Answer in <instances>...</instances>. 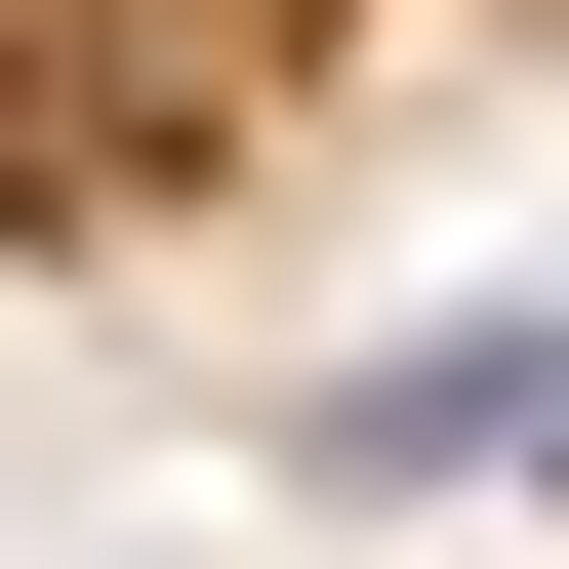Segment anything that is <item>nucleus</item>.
<instances>
[{
    "instance_id": "obj_2",
    "label": "nucleus",
    "mask_w": 569,
    "mask_h": 569,
    "mask_svg": "<svg viewBox=\"0 0 569 569\" xmlns=\"http://www.w3.org/2000/svg\"><path fill=\"white\" fill-rule=\"evenodd\" d=\"M529 488H569V448H529Z\"/></svg>"
},
{
    "instance_id": "obj_1",
    "label": "nucleus",
    "mask_w": 569,
    "mask_h": 569,
    "mask_svg": "<svg viewBox=\"0 0 569 569\" xmlns=\"http://www.w3.org/2000/svg\"><path fill=\"white\" fill-rule=\"evenodd\" d=\"M529 448H569V326H407V367H326L284 488H529Z\"/></svg>"
}]
</instances>
